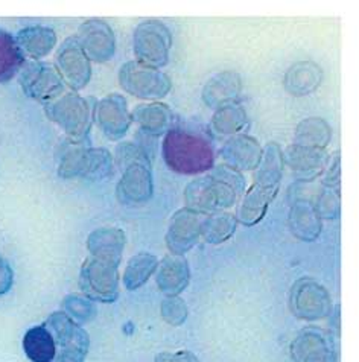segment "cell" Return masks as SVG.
I'll use <instances>...</instances> for the list:
<instances>
[{
    "label": "cell",
    "instance_id": "cell-1",
    "mask_svg": "<svg viewBox=\"0 0 359 362\" xmlns=\"http://www.w3.org/2000/svg\"><path fill=\"white\" fill-rule=\"evenodd\" d=\"M90 257L81 269L79 284L84 293L99 301H114L119 291V262L125 247V235L119 228H99L88 236Z\"/></svg>",
    "mask_w": 359,
    "mask_h": 362
},
{
    "label": "cell",
    "instance_id": "cell-2",
    "mask_svg": "<svg viewBox=\"0 0 359 362\" xmlns=\"http://www.w3.org/2000/svg\"><path fill=\"white\" fill-rule=\"evenodd\" d=\"M211 170L208 175L191 181L184 190L187 209L204 216L233 207L245 190V178L237 170L225 165L213 166Z\"/></svg>",
    "mask_w": 359,
    "mask_h": 362
},
{
    "label": "cell",
    "instance_id": "cell-3",
    "mask_svg": "<svg viewBox=\"0 0 359 362\" xmlns=\"http://www.w3.org/2000/svg\"><path fill=\"white\" fill-rule=\"evenodd\" d=\"M162 153L167 168L177 174L198 175L215 166V149L211 140L187 129H169Z\"/></svg>",
    "mask_w": 359,
    "mask_h": 362
},
{
    "label": "cell",
    "instance_id": "cell-4",
    "mask_svg": "<svg viewBox=\"0 0 359 362\" xmlns=\"http://www.w3.org/2000/svg\"><path fill=\"white\" fill-rule=\"evenodd\" d=\"M116 163L122 168L117 185V199L122 204H143L154 194V181L145 151L136 144H121L116 149Z\"/></svg>",
    "mask_w": 359,
    "mask_h": 362
},
{
    "label": "cell",
    "instance_id": "cell-5",
    "mask_svg": "<svg viewBox=\"0 0 359 362\" xmlns=\"http://www.w3.org/2000/svg\"><path fill=\"white\" fill-rule=\"evenodd\" d=\"M119 84L126 93L139 99L157 100L171 92V78L160 69L151 67L141 62H128L119 70Z\"/></svg>",
    "mask_w": 359,
    "mask_h": 362
},
{
    "label": "cell",
    "instance_id": "cell-6",
    "mask_svg": "<svg viewBox=\"0 0 359 362\" xmlns=\"http://www.w3.org/2000/svg\"><path fill=\"white\" fill-rule=\"evenodd\" d=\"M172 46L171 33L158 20H145L134 31V55L137 62L151 67H163L169 62Z\"/></svg>",
    "mask_w": 359,
    "mask_h": 362
},
{
    "label": "cell",
    "instance_id": "cell-7",
    "mask_svg": "<svg viewBox=\"0 0 359 362\" xmlns=\"http://www.w3.org/2000/svg\"><path fill=\"white\" fill-rule=\"evenodd\" d=\"M47 115L61 127L75 142L87 137L93 122V108L86 99L69 93L47 108Z\"/></svg>",
    "mask_w": 359,
    "mask_h": 362
},
{
    "label": "cell",
    "instance_id": "cell-8",
    "mask_svg": "<svg viewBox=\"0 0 359 362\" xmlns=\"http://www.w3.org/2000/svg\"><path fill=\"white\" fill-rule=\"evenodd\" d=\"M204 215L187 207L177 210L169 221L166 245L175 256L187 253L201 239V224Z\"/></svg>",
    "mask_w": 359,
    "mask_h": 362
},
{
    "label": "cell",
    "instance_id": "cell-9",
    "mask_svg": "<svg viewBox=\"0 0 359 362\" xmlns=\"http://www.w3.org/2000/svg\"><path fill=\"white\" fill-rule=\"evenodd\" d=\"M78 43L88 59L96 63H107L116 54V37L113 29L104 20H87L79 28Z\"/></svg>",
    "mask_w": 359,
    "mask_h": 362
},
{
    "label": "cell",
    "instance_id": "cell-10",
    "mask_svg": "<svg viewBox=\"0 0 359 362\" xmlns=\"http://www.w3.org/2000/svg\"><path fill=\"white\" fill-rule=\"evenodd\" d=\"M59 75L75 90L84 88L92 78L90 59L79 46L76 38H69L61 45L57 55Z\"/></svg>",
    "mask_w": 359,
    "mask_h": 362
},
{
    "label": "cell",
    "instance_id": "cell-11",
    "mask_svg": "<svg viewBox=\"0 0 359 362\" xmlns=\"http://www.w3.org/2000/svg\"><path fill=\"white\" fill-rule=\"evenodd\" d=\"M96 122L101 132L112 140H121L131 127V115L122 95L112 93L96 105Z\"/></svg>",
    "mask_w": 359,
    "mask_h": 362
},
{
    "label": "cell",
    "instance_id": "cell-12",
    "mask_svg": "<svg viewBox=\"0 0 359 362\" xmlns=\"http://www.w3.org/2000/svg\"><path fill=\"white\" fill-rule=\"evenodd\" d=\"M291 308L303 320L323 318L331 310V298L326 289L312 280L297 281L291 294Z\"/></svg>",
    "mask_w": 359,
    "mask_h": 362
},
{
    "label": "cell",
    "instance_id": "cell-13",
    "mask_svg": "<svg viewBox=\"0 0 359 362\" xmlns=\"http://www.w3.org/2000/svg\"><path fill=\"white\" fill-rule=\"evenodd\" d=\"M329 156L326 149L307 148L300 145L288 146L283 153V165L293 170L298 180L312 181L323 174Z\"/></svg>",
    "mask_w": 359,
    "mask_h": 362
},
{
    "label": "cell",
    "instance_id": "cell-14",
    "mask_svg": "<svg viewBox=\"0 0 359 362\" xmlns=\"http://www.w3.org/2000/svg\"><path fill=\"white\" fill-rule=\"evenodd\" d=\"M264 148L257 140L248 134H236L227 140L221 149L224 165L237 173L254 170L262 158Z\"/></svg>",
    "mask_w": 359,
    "mask_h": 362
},
{
    "label": "cell",
    "instance_id": "cell-15",
    "mask_svg": "<svg viewBox=\"0 0 359 362\" xmlns=\"http://www.w3.org/2000/svg\"><path fill=\"white\" fill-rule=\"evenodd\" d=\"M22 84L29 96L47 100L63 92V78L51 64L28 66L22 76Z\"/></svg>",
    "mask_w": 359,
    "mask_h": 362
},
{
    "label": "cell",
    "instance_id": "cell-16",
    "mask_svg": "<svg viewBox=\"0 0 359 362\" xmlns=\"http://www.w3.org/2000/svg\"><path fill=\"white\" fill-rule=\"evenodd\" d=\"M277 194L278 187H266L254 183L247 190L241 201V206H239L236 216L237 223L248 227L257 224L259 221L265 216L269 204L273 203V199L277 197Z\"/></svg>",
    "mask_w": 359,
    "mask_h": 362
},
{
    "label": "cell",
    "instance_id": "cell-17",
    "mask_svg": "<svg viewBox=\"0 0 359 362\" xmlns=\"http://www.w3.org/2000/svg\"><path fill=\"white\" fill-rule=\"evenodd\" d=\"M241 88V76L233 70H227L208 79L203 90V100L207 107L216 110L225 104L236 103Z\"/></svg>",
    "mask_w": 359,
    "mask_h": 362
},
{
    "label": "cell",
    "instance_id": "cell-18",
    "mask_svg": "<svg viewBox=\"0 0 359 362\" xmlns=\"http://www.w3.org/2000/svg\"><path fill=\"white\" fill-rule=\"evenodd\" d=\"M191 279L186 259L182 256L171 255L157 265V285L162 293L177 297L187 286Z\"/></svg>",
    "mask_w": 359,
    "mask_h": 362
},
{
    "label": "cell",
    "instance_id": "cell-19",
    "mask_svg": "<svg viewBox=\"0 0 359 362\" xmlns=\"http://www.w3.org/2000/svg\"><path fill=\"white\" fill-rule=\"evenodd\" d=\"M131 122H136L142 132L154 137L166 134L172 125V113L162 103H148L134 107Z\"/></svg>",
    "mask_w": 359,
    "mask_h": 362
},
{
    "label": "cell",
    "instance_id": "cell-20",
    "mask_svg": "<svg viewBox=\"0 0 359 362\" xmlns=\"http://www.w3.org/2000/svg\"><path fill=\"white\" fill-rule=\"evenodd\" d=\"M289 228L298 239L311 243L322 233V218L307 199H298L289 210Z\"/></svg>",
    "mask_w": 359,
    "mask_h": 362
},
{
    "label": "cell",
    "instance_id": "cell-21",
    "mask_svg": "<svg viewBox=\"0 0 359 362\" xmlns=\"http://www.w3.org/2000/svg\"><path fill=\"white\" fill-rule=\"evenodd\" d=\"M295 362H332L331 346L327 338L317 329H305L293 343Z\"/></svg>",
    "mask_w": 359,
    "mask_h": 362
},
{
    "label": "cell",
    "instance_id": "cell-22",
    "mask_svg": "<svg viewBox=\"0 0 359 362\" xmlns=\"http://www.w3.org/2000/svg\"><path fill=\"white\" fill-rule=\"evenodd\" d=\"M323 83L322 67L312 62H300L289 67L285 74V88L293 96H306L320 87Z\"/></svg>",
    "mask_w": 359,
    "mask_h": 362
},
{
    "label": "cell",
    "instance_id": "cell-23",
    "mask_svg": "<svg viewBox=\"0 0 359 362\" xmlns=\"http://www.w3.org/2000/svg\"><path fill=\"white\" fill-rule=\"evenodd\" d=\"M45 326L52 334L55 344H58L59 349L75 347L88 350L87 332L79 327L76 323H73L72 318L67 317L64 313L52 314Z\"/></svg>",
    "mask_w": 359,
    "mask_h": 362
},
{
    "label": "cell",
    "instance_id": "cell-24",
    "mask_svg": "<svg viewBox=\"0 0 359 362\" xmlns=\"http://www.w3.org/2000/svg\"><path fill=\"white\" fill-rule=\"evenodd\" d=\"M283 151L277 144H268L262 151V158L254 169V183L266 187L281 186L283 175Z\"/></svg>",
    "mask_w": 359,
    "mask_h": 362
},
{
    "label": "cell",
    "instance_id": "cell-25",
    "mask_svg": "<svg viewBox=\"0 0 359 362\" xmlns=\"http://www.w3.org/2000/svg\"><path fill=\"white\" fill-rule=\"evenodd\" d=\"M23 350L33 362H52L57 355V344L47 327L35 326L23 337Z\"/></svg>",
    "mask_w": 359,
    "mask_h": 362
},
{
    "label": "cell",
    "instance_id": "cell-26",
    "mask_svg": "<svg viewBox=\"0 0 359 362\" xmlns=\"http://www.w3.org/2000/svg\"><path fill=\"white\" fill-rule=\"evenodd\" d=\"M17 45L22 49L23 55L28 54L31 58H42L51 52L57 43V35L49 28L33 26L23 29L17 37Z\"/></svg>",
    "mask_w": 359,
    "mask_h": 362
},
{
    "label": "cell",
    "instance_id": "cell-27",
    "mask_svg": "<svg viewBox=\"0 0 359 362\" xmlns=\"http://www.w3.org/2000/svg\"><path fill=\"white\" fill-rule=\"evenodd\" d=\"M237 219L227 212L206 215L201 224V238L208 244H223L230 239L237 228Z\"/></svg>",
    "mask_w": 359,
    "mask_h": 362
},
{
    "label": "cell",
    "instance_id": "cell-28",
    "mask_svg": "<svg viewBox=\"0 0 359 362\" xmlns=\"http://www.w3.org/2000/svg\"><path fill=\"white\" fill-rule=\"evenodd\" d=\"M332 139L331 127L322 117H307L295 129V145L326 149Z\"/></svg>",
    "mask_w": 359,
    "mask_h": 362
},
{
    "label": "cell",
    "instance_id": "cell-29",
    "mask_svg": "<svg viewBox=\"0 0 359 362\" xmlns=\"http://www.w3.org/2000/svg\"><path fill=\"white\" fill-rule=\"evenodd\" d=\"M25 63V55L16 38L0 29V83L11 79Z\"/></svg>",
    "mask_w": 359,
    "mask_h": 362
},
{
    "label": "cell",
    "instance_id": "cell-30",
    "mask_svg": "<svg viewBox=\"0 0 359 362\" xmlns=\"http://www.w3.org/2000/svg\"><path fill=\"white\" fill-rule=\"evenodd\" d=\"M245 125L247 113L237 103H230L216 108L212 117L213 132L221 136H236Z\"/></svg>",
    "mask_w": 359,
    "mask_h": 362
},
{
    "label": "cell",
    "instance_id": "cell-31",
    "mask_svg": "<svg viewBox=\"0 0 359 362\" xmlns=\"http://www.w3.org/2000/svg\"><path fill=\"white\" fill-rule=\"evenodd\" d=\"M157 257L148 253L136 255L134 257L129 259V262L125 268L124 274V284L128 289H137L143 284H146L148 279L153 276L154 271L157 269Z\"/></svg>",
    "mask_w": 359,
    "mask_h": 362
},
{
    "label": "cell",
    "instance_id": "cell-32",
    "mask_svg": "<svg viewBox=\"0 0 359 362\" xmlns=\"http://www.w3.org/2000/svg\"><path fill=\"white\" fill-rule=\"evenodd\" d=\"M113 157L107 149L95 148L84 151V162H83V177L90 180L105 178L113 170Z\"/></svg>",
    "mask_w": 359,
    "mask_h": 362
},
{
    "label": "cell",
    "instance_id": "cell-33",
    "mask_svg": "<svg viewBox=\"0 0 359 362\" xmlns=\"http://www.w3.org/2000/svg\"><path fill=\"white\" fill-rule=\"evenodd\" d=\"M317 214L322 219H335L340 216L341 212V199L340 194L335 192V189L323 190V194L318 197V203L315 206Z\"/></svg>",
    "mask_w": 359,
    "mask_h": 362
},
{
    "label": "cell",
    "instance_id": "cell-34",
    "mask_svg": "<svg viewBox=\"0 0 359 362\" xmlns=\"http://www.w3.org/2000/svg\"><path fill=\"white\" fill-rule=\"evenodd\" d=\"M162 315L169 325L180 326L187 315V308L184 301L178 297H169L162 305Z\"/></svg>",
    "mask_w": 359,
    "mask_h": 362
},
{
    "label": "cell",
    "instance_id": "cell-35",
    "mask_svg": "<svg viewBox=\"0 0 359 362\" xmlns=\"http://www.w3.org/2000/svg\"><path fill=\"white\" fill-rule=\"evenodd\" d=\"M64 305H66L67 310H71V313L79 320H87L95 313V308L90 305L86 298H81L78 296H72V297L66 298Z\"/></svg>",
    "mask_w": 359,
    "mask_h": 362
},
{
    "label": "cell",
    "instance_id": "cell-36",
    "mask_svg": "<svg viewBox=\"0 0 359 362\" xmlns=\"http://www.w3.org/2000/svg\"><path fill=\"white\" fill-rule=\"evenodd\" d=\"M340 160H341V158H340V156H338V153H336L332 165L329 166L327 173H326L324 177H323V186H324V187H327V189H335V187L340 186V178H341V168H340L341 165H340Z\"/></svg>",
    "mask_w": 359,
    "mask_h": 362
},
{
    "label": "cell",
    "instance_id": "cell-37",
    "mask_svg": "<svg viewBox=\"0 0 359 362\" xmlns=\"http://www.w3.org/2000/svg\"><path fill=\"white\" fill-rule=\"evenodd\" d=\"M87 355V350L75 349V347H66L61 349L58 355H55L52 362H84Z\"/></svg>",
    "mask_w": 359,
    "mask_h": 362
},
{
    "label": "cell",
    "instance_id": "cell-38",
    "mask_svg": "<svg viewBox=\"0 0 359 362\" xmlns=\"http://www.w3.org/2000/svg\"><path fill=\"white\" fill-rule=\"evenodd\" d=\"M13 269L9 268V265L5 262V260L0 257V296L8 293L9 288L13 285Z\"/></svg>",
    "mask_w": 359,
    "mask_h": 362
},
{
    "label": "cell",
    "instance_id": "cell-39",
    "mask_svg": "<svg viewBox=\"0 0 359 362\" xmlns=\"http://www.w3.org/2000/svg\"><path fill=\"white\" fill-rule=\"evenodd\" d=\"M157 362H198L191 351H177V354H162L157 356Z\"/></svg>",
    "mask_w": 359,
    "mask_h": 362
}]
</instances>
